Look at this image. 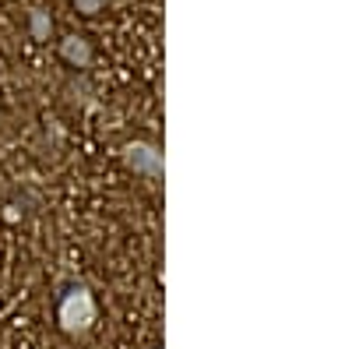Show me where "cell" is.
<instances>
[{"mask_svg":"<svg viewBox=\"0 0 352 349\" xmlns=\"http://www.w3.org/2000/svg\"><path fill=\"white\" fill-rule=\"evenodd\" d=\"M56 321L67 335H81L92 328L96 321V297L88 293V286H71L60 297V307H56Z\"/></svg>","mask_w":352,"mask_h":349,"instance_id":"1","label":"cell"},{"mask_svg":"<svg viewBox=\"0 0 352 349\" xmlns=\"http://www.w3.org/2000/svg\"><path fill=\"white\" fill-rule=\"evenodd\" d=\"M124 162H127V169H134L138 177H144V180H162V173H166L162 152L155 149L152 141H131V145H124Z\"/></svg>","mask_w":352,"mask_h":349,"instance_id":"2","label":"cell"},{"mask_svg":"<svg viewBox=\"0 0 352 349\" xmlns=\"http://www.w3.org/2000/svg\"><path fill=\"white\" fill-rule=\"evenodd\" d=\"M60 56L67 64H74V67H88V64H92V46H88L85 36H67L60 43Z\"/></svg>","mask_w":352,"mask_h":349,"instance_id":"3","label":"cell"},{"mask_svg":"<svg viewBox=\"0 0 352 349\" xmlns=\"http://www.w3.org/2000/svg\"><path fill=\"white\" fill-rule=\"evenodd\" d=\"M50 28H53L50 18H46L43 11H32V36H36V39H50Z\"/></svg>","mask_w":352,"mask_h":349,"instance_id":"4","label":"cell"},{"mask_svg":"<svg viewBox=\"0 0 352 349\" xmlns=\"http://www.w3.org/2000/svg\"><path fill=\"white\" fill-rule=\"evenodd\" d=\"M74 8H78L81 14H99V11L106 8V0H74Z\"/></svg>","mask_w":352,"mask_h":349,"instance_id":"5","label":"cell"}]
</instances>
